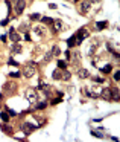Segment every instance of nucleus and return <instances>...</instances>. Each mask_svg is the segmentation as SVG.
<instances>
[{"label":"nucleus","instance_id":"obj_1","mask_svg":"<svg viewBox=\"0 0 120 142\" xmlns=\"http://www.w3.org/2000/svg\"><path fill=\"white\" fill-rule=\"evenodd\" d=\"M35 72H36V64H35V63H29V64H26V66H24V69H23L21 73H23L26 78H32Z\"/></svg>","mask_w":120,"mask_h":142},{"label":"nucleus","instance_id":"obj_2","mask_svg":"<svg viewBox=\"0 0 120 142\" xmlns=\"http://www.w3.org/2000/svg\"><path fill=\"white\" fill-rule=\"evenodd\" d=\"M74 35H76V43H78V44H81V43L84 41L87 37H90V32H88L85 28H81V29H79V31H78Z\"/></svg>","mask_w":120,"mask_h":142},{"label":"nucleus","instance_id":"obj_3","mask_svg":"<svg viewBox=\"0 0 120 142\" xmlns=\"http://www.w3.org/2000/svg\"><path fill=\"white\" fill-rule=\"evenodd\" d=\"M26 98H27V101H29L31 104H35L36 99H38V95L35 93L34 89H27V90H26Z\"/></svg>","mask_w":120,"mask_h":142},{"label":"nucleus","instance_id":"obj_4","mask_svg":"<svg viewBox=\"0 0 120 142\" xmlns=\"http://www.w3.org/2000/svg\"><path fill=\"white\" fill-rule=\"evenodd\" d=\"M3 90H5L6 93L12 95L15 90H17V84H15V83H11V81H8V83H5V86H3Z\"/></svg>","mask_w":120,"mask_h":142},{"label":"nucleus","instance_id":"obj_5","mask_svg":"<svg viewBox=\"0 0 120 142\" xmlns=\"http://www.w3.org/2000/svg\"><path fill=\"white\" fill-rule=\"evenodd\" d=\"M100 96H102L105 101H111V99H113V92H111V87L102 89V90H100Z\"/></svg>","mask_w":120,"mask_h":142},{"label":"nucleus","instance_id":"obj_6","mask_svg":"<svg viewBox=\"0 0 120 142\" xmlns=\"http://www.w3.org/2000/svg\"><path fill=\"white\" fill-rule=\"evenodd\" d=\"M26 8V0H15V11L17 14H23Z\"/></svg>","mask_w":120,"mask_h":142},{"label":"nucleus","instance_id":"obj_7","mask_svg":"<svg viewBox=\"0 0 120 142\" xmlns=\"http://www.w3.org/2000/svg\"><path fill=\"white\" fill-rule=\"evenodd\" d=\"M88 90H90V93H91V98H97V96L100 95V90H102V89H100L97 84H93V86H90Z\"/></svg>","mask_w":120,"mask_h":142},{"label":"nucleus","instance_id":"obj_8","mask_svg":"<svg viewBox=\"0 0 120 142\" xmlns=\"http://www.w3.org/2000/svg\"><path fill=\"white\" fill-rule=\"evenodd\" d=\"M21 128H23V131L26 133V134H31V133L36 128V125H32L31 122H24L23 125H21Z\"/></svg>","mask_w":120,"mask_h":142},{"label":"nucleus","instance_id":"obj_9","mask_svg":"<svg viewBox=\"0 0 120 142\" xmlns=\"http://www.w3.org/2000/svg\"><path fill=\"white\" fill-rule=\"evenodd\" d=\"M8 35H9V38L12 40V43H18V41H20V35H18L17 31H14L12 28L9 29V34H8Z\"/></svg>","mask_w":120,"mask_h":142},{"label":"nucleus","instance_id":"obj_10","mask_svg":"<svg viewBox=\"0 0 120 142\" xmlns=\"http://www.w3.org/2000/svg\"><path fill=\"white\" fill-rule=\"evenodd\" d=\"M0 130H3L5 133H8V134H12V127L8 125V122H3V124H0Z\"/></svg>","mask_w":120,"mask_h":142},{"label":"nucleus","instance_id":"obj_11","mask_svg":"<svg viewBox=\"0 0 120 142\" xmlns=\"http://www.w3.org/2000/svg\"><path fill=\"white\" fill-rule=\"evenodd\" d=\"M90 5H91V2L90 0H85L84 3H82V6H81V14H87L88 9H90Z\"/></svg>","mask_w":120,"mask_h":142},{"label":"nucleus","instance_id":"obj_12","mask_svg":"<svg viewBox=\"0 0 120 142\" xmlns=\"http://www.w3.org/2000/svg\"><path fill=\"white\" fill-rule=\"evenodd\" d=\"M53 31L55 32H61L62 31V22L61 20H53Z\"/></svg>","mask_w":120,"mask_h":142},{"label":"nucleus","instance_id":"obj_13","mask_svg":"<svg viewBox=\"0 0 120 142\" xmlns=\"http://www.w3.org/2000/svg\"><path fill=\"white\" fill-rule=\"evenodd\" d=\"M72 78V73L69 70H65V69H62V72H61V80H64V81H69Z\"/></svg>","mask_w":120,"mask_h":142},{"label":"nucleus","instance_id":"obj_14","mask_svg":"<svg viewBox=\"0 0 120 142\" xmlns=\"http://www.w3.org/2000/svg\"><path fill=\"white\" fill-rule=\"evenodd\" d=\"M11 52H12V54H21V46H20L18 43H12Z\"/></svg>","mask_w":120,"mask_h":142},{"label":"nucleus","instance_id":"obj_15","mask_svg":"<svg viewBox=\"0 0 120 142\" xmlns=\"http://www.w3.org/2000/svg\"><path fill=\"white\" fill-rule=\"evenodd\" d=\"M78 76H79V78H82V80H85V78H88V76H90V72L87 70V69H79Z\"/></svg>","mask_w":120,"mask_h":142},{"label":"nucleus","instance_id":"obj_16","mask_svg":"<svg viewBox=\"0 0 120 142\" xmlns=\"http://www.w3.org/2000/svg\"><path fill=\"white\" fill-rule=\"evenodd\" d=\"M67 44H69V47H70V49H73V47L76 46V44H78V43H76V35H72V37H70V38L67 40Z\"/></svg>","mask_w":120,"mask_h":142},{"label":"nucleus","instance_id":"obj_17","mask_svg":"<svg viewBox=\"0 0 120 142\" xmlns=\"http://www.w3.org/2000/svg\"><path fill=\"white\" fill-rule=\"evenodd\" d=\"M108 26V22H96V29L97 31H102Z\"/></svg>","mask_w":120,"mask_h":142},{"label":"nucleus","instance_id":"obj_18","mask_svg":"<svg viewBox=\"0 0 120 142\" xmlns=\"http://www.w3.org/2000/svg\"><path fill=\"white\" fill-rule=\"evenodd\" d=\"M31 29V24L29 23H21L20 24V31H23V32H27Z\"/></svg>","mask_w":120,"mask_h":142},{"label":"nucleus","instance_id":"obj_19","mask_svg":"<svg viewBox=\"0 0 120 142\" xmlns=\"http://www.w3.org/2000/svg\"><path fill=\"white\" fill-rule=\"evenodd\" d=\"M40 20H41V23H53V18H50V17H41V18H40Z\"/></svg>","mask_w":120,"mask_h":142},{"label":"nucleus","instance_id":"obj_20","mask_svg":"<svg viewBox=\"0 0 120 142\" xmlns=\"http://www.w3.org/2000/svg\"><path fill=\"white\" fill-rule=\"evenodd\" d=\"M50 54H52V55H59V54H61L59 47H58V46H53V47H52V50H50Z\"/></svg>","mask_w":120,"mask_h":142},{"label":"nucleus","instance_id":"obj_21","mask_svg":"<svg viewBox=\"0 0 120 142\" xmlns=\"http://www.w3.org/2000/svg\"><path fill=\"white\" fill-rule=\"evenodd\" d=\"M0 118L3 119L5 122H9V115H8V113H5V112H0Z\"/></svg>","mask_w":120,"mask_h":142},{"label":"nucleus","instance_id":"obj_22","mask_svg":"<svg viewBox=\"0 0 120 142\" xmlns=\"http://www.w3.org/2000/svg\"><path fill=\"white\" fill-rule=\"evenodd\" d=\"M56 63H58V67H59V69H65V67H67V63H65L64 60H58Z\"/></svg>","mask_w":120,"mask_h":142},{"label":"nucleus","instance_id":"obj_23","mask_svg":"<svg viewBox=\"0 0 120 142\" xmlns=\"http://www.w3.org/2000/svg\"><path fill=\"white\" fill-rule=\"evenodd\" d=\"M52 78H53V80H61V72L59 70H53V73H52Z\"/></svg>","mask_w":120,"mask_h":142},{"label":"nucleus","instance_id":"obj_24","mask_svg":"<svg viewBox=\"0 0 120 142\" xmlns=\"http://www.w3.org/2000/svg\"><path fill=\"white\" fill-rule=\"evenodd\" d=\"M111 69H113V66H111V64H107V66H105V67H102L100 70L103 72V73H109V72H111Z\"/></svg>","mask_w":120,"mask_h":142},{"label":"nucleus","instance_id":"obj_25","mask_svg":"<svg viewBox=\"0 0 120 142\" xmlns=\"http://www.w3.org/2000/svg\"><path fill=\"white\" fill-rule=\"evenodd\" d=\"M61 101H62V98H61V95H58V96H56V98L50 102V104H52V106H55V104H58V102H61Z\"/></svg>","mask_w":120,"mask_h":142},{"label":"nucleus","instance_id":"obj_26","mask_svg":"<svg viewBox=\"0 0 120 142\" xmlns=\"http://www.w3.org/2000/svg\"><path fill=\"white\" fill-rule=\"evenodd\" d=\"M91 134H93L94 138H99V139H102V138H103V134H102L100 131H91Z\"/></svg>","mask_w":120,"mask_h":142},{"label":"nucleus","instance_id":"obj_27","mask_svg":"<svg viewBox=\"0 0 120 142\" xmlns=\"http://www.w3.org/2000/svg\"><path fill=\"white\" fill-rule=\"evenodd\" d=\"M8 64H9V66H18V63H17L14 58H9V60H8Z\"/></svg>","mask_w":120,"mask_h":142},{"label":"nucleus","instance_id":"obj_28","mask_svg":"<svg viewBox=\"0 0 120 142\" xmlns=\"http://www.w3.org/2000/svg\"><path fill=\"white\" fill-rule=\"evenodd\" d=\"M20 75H21V72H12V73H9V76H11V78H18Z\"/></svg>","mask_w":120,"mask_h":142},{"label":"nucleus","instance_id":"obj_29","mask_svg":"<svg viewBox=\"0 0 120 142\" xmlns=\"http://www.w3.org/2000/svg\"><path fill=\"white\" fill-rule=\"evenodd\" d=\"M47 107V102H38L36 104V108H46Z\"/></svg>","mask_w":120,"mask_h":142},{"label":"nucleus","instance_id":"obj_30","mask_svg":"<svg viewBox=\"0 0 120 142\" xmlns=\"http://www.w3.org/2000/svg\"><path fill=\"white\" fill-rule=\"evenodd\" d=\"M40 18H41L40 14H32V15H31V20H40Z\"/></svg>","mask_w":120,"mask_h":142},{"label":"nucleus","instance_id":"obj_31","mask_svg":"<svg viewBox=\"0 0 120 142\" xmlns=\"http://www.w3.org/2000/svg\"><path fill=\"white\" fill-rule=\"evenodd\" d=\"M114 80H116L117 83H119V81H120V72H119V70H117V72H116V73H114Z\"/></svg>","mask_w":120,"mask_h":142},{"label":"nucleus","instance_id":"obj_32","mask_svg":"<svg viewBox=\"0 0 120 142\" xmlns=\"http://www.w3.org/2000/svg\"><path fill=\"white\" fill-rule=\"evenodd\" d=\"M52 57H53V55H52V54H50V52H47V54H46V57H44V61H46V63H47L49 60L52 58Z\"/></svg>","mask_w":120,"mask_h":142},{"label":"nucleus","instance_id":"obj_33","mask_svg":"<svg viewBox=\"0 0 120 142\" xmlns=\"http://www.w3.org/2000/svg\"><path fill=\"white\" fill-rule=\"evenodd\" d=\"M8 110V115H11V116H17V112H14V110H11V108H6Z\"/></svg>","mask_w":120,"mask_h":142},{"label":"nucleus","instance_id":"obj_34","mask_svg":"<svg viewBox=\"0 0 120 142\" xmlns=\"http://www.w3.org/2000/svg\"><path fill=\"white\" fill-rule=\"evenodd\" d=\"M35 32H36V34H41V35L44 34V31H43L41 28H35Z\"/></svg>","mask_w":120,"mask_h":142},{"label":"nucleus","instance_id":"obj_35","mask_svg":"<svg viewBox=\"0 0 120 142\" xmlns=\"http://www.w3.org/2000/svg\"><path fill=\"white\" fill-rule=\"evenodd\" d=\"M8 23H9V18H5L3 22H0V24H2V26H6Z\"/></svg>","mask_w":120,"mask_h":142},{"label":"nucleus","instance_id":"obj_36","mask_svg":"<svg viewBox=\"0 0 120 142\" xmlns=\"http://www.w3.org/2000/svg\"><path fill=\"white\" fill-rule=\"evenodd\" d=\"M23 38L26 40V41H31V37H29V34H27V32H26V34L23 35Z\"/></svg>","mask_w":120,"mask_h":142},{"label":"nucleus","instance_id":"obj_37","mask_svg":"<svg viewBox=\"0 0 120 142\" xmlns=\"http://www.w3.org/2000/svg\"><path fill=\"white\" fill-rule=\"evenodd\" d=\"M94 81H97V83H103V78H94Z\"/></svg>","mask_w":120,"mask_h":142},{"label":"nucleus","instance_id":"obj_38","mask_svg":"<svg viewBox=\"0 0 120 142\" xmlns=\"http://www.w3.org/2000/svg\"><path fill=\"white\" fill-rule=\"evenodd\" d=\"M65 58H70V50H65Z\"/></svg>","mask_w":120,"mask_h":142},{"label":"nucleus","instance_id":"obj_39","mask_svg":"<svg viewBox=\"0 0 120 142\" xmlns=\"http://www.w3.org/2000/svg\"><path fill=\"white\" fill-rule=\"evenodd\" d=\"M90 2H93V3H97V2H99V0H90Z\"/></svg>","mask_w":120,"mask_h":142},{"label":"nucleus","instance_id":"obj_40","mask_svg":"<svg viewBox=\"0 0 120 142\" xmlns=\"http://www.w3.org/2000/svg\"><path fill=\"white\" fill-rule=\"evenodd\" d=\"M2 99H3V95L0 93V101H2Z\"/></svg>","mask_w":120,"mask_h":142}]
</instances>
